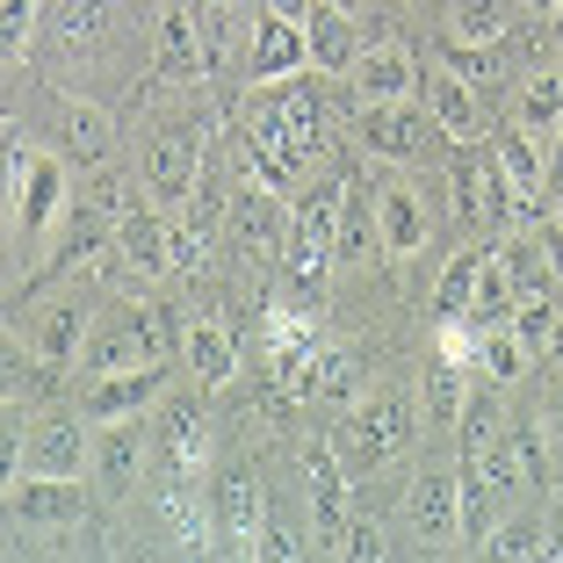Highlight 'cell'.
I'll use <instances>...</instances> for the list:
<instances>
[{"instance_id":"obj_9","label":"cell","mask_w":563,"mask_h":563,"mask_svg":"<svg viewBox=\"0 0 563 563\" xmlns=\"http://www.w3.org/2000/svg\"><path fill=\"white\" fill-rule=\"evenodd\" d=\"M405 514H412L419 549H448L463 534V470H419Z\"/></svg>"},{"instance_id":"obj_22","label":"cell","mask_w":563,"mask_h":563,"mask_svg":"<svg viewBox=\"0 0 563 563\" xmlns=\"http://www.w3.org/2000/svg\"><path fill=\"white\" fill-rule=\"evenodd\" d=\"M58 44L66 51H95V44H109L117 36V22H123V8L117 0H58Z\"/></svg>"},{"instance_id":"obj_13","label":"cell","mask_w":563,"mask_h":563,"mask_svg":"<svg viewBox=\"0 0 563 563\" xmlns=\"http://www.w3.org/2000/svg\"><path fill=\"white\" fill-rule=\"evenodd\" d=\"M303 492H311V542H318V549H340V534H347L354 506H347V470L332 463V448H325V441L303 455Z\"/></svg>"},{"instance_id":"obj_29","label":"cell","mask_w":563,"mask_h":563,"mask_svg":"<svg viewBox=\"0 0 563 563\" xmlns=\"http://www.w3.org/2000/svg\"><path fill=\"white\" fill-rule=\"evenodd\" d=\"M484 556H498V563H534V556H549V520H498L492 528V542H484Z\"/></svg>"},{"instance_id":"obj_34","label":"cell","mask_w":563,"mask_h":563,"mask_svg":"<svg viewBox=\"0 0 563 563\" xmlns=\"http://www.w3.org/2000/svg\"><path fill=\"white\" fill-rule=\"evenodd\" d=\"M340 556H368V563H376V556H383L376 520H347V534H340Z\"/></svg>"},{"instance_id":"obj_40","label":"cell","mask_w":563,"mask_h":563,"mask_svg":"<svg viewBox=\"0 0 563 563\" xmlns=\"http://www.w3.org/2000/svg\"><path fill=\"white\" fill-rule=\"evenodd\" d=\"M549 246H556V267H563V202H556V217H549Z\"/></svg>"},{"instance_id":"obj_4","label":"cell","mask_w":563,"mask_h":563,"mask_svg":"<svg viewBox=\"0 0 563 563\" xmlns=\"http://www.w3.org/2000/svg\"><path fill=\"white\" fill-rule=\"evenodd\" d=\"M152 463H159V455H152L145 412H137V419H101V433H95V463H87V484H95L101 498H131L137 477H145Z\"/></svg>"},{"instance_id":"obj_3","label":"cell","mask_w":563,"mask_h":563,"mask_svg":"<svg viewBox=\"0 0 563 563\" xmlns=\"http://www.w3.org/2000/svg\"><path fill=\"white\" fill-rule=\"evenodd\" d=\"M95 514V492L80 477H36V470H15L8 477V528H87Z\"/></svg>"},{"instance_id":"obj_2","label":"cell","mask_w":563,"mask_h":563,"mask_svg":"<svg viewBox=\"0 0 563 563\" xmlns=\"http://www.w3.org/2000/svg\"><path fill=\"white\" fill-rule=\"evenodd\" d=\"M210 520H217V549L261 556V528H267L261 470H253V463H224V470H217V477H210Z\"/></svg>"},{"instance_id":"obj_24","label":"cell","mask_w":563,"mask_h":563,"mask_svg":"<svg viewBox=\"0 0 563 563\" xmlns=\"http://www.w3.org/2000/svg\"><path fill=\"white\" fill-rule=\"evenodd\" d=\"M484 261H492V246H463L455 261L441 267V289H433V318H470V311H477Z\"/></svg>"},{"instance_id":"obj_30","label":"cell","mask_w":563,"mask_h":563,"mask_svg":"<svg viewBox=\"0 0 563 563\" xmlns=\"http://www.w3.org/2000/svg\"><path fill=\"white\" fill-rule=\"evenodd\" d=\"M549 419H534V412H520V419H506V441H514V455H520V470H528V484L542 492L549 484Z\"/></svg>"},{"instance_id":"obj_42","label":"cell","mask_w":563,"mask_h":563,"mask_svg":"<svg viewBox=\"0 0 563 563\" xmlns=\"http://www.w3.org/2000/svg\"><path fill=\"white\" fill-rule=\"evenodd\" d=\"M549 30H556V44H563V0H556V15H549Z\"/></svg>"},{"instance_id":"obj_33","label":"cell","mask_w":563,"mask_h":563,"mask_svg":"<svg viewBox=\"0 0 563 563\" xmlns=\"http://www.w3.org/2000/svg\"><path fill=\"white\" fill-rule=\"evenodd\" d=\"M354 390H362V362H354V354H318V398L347 405Z\"/></svg>"},{"instance_id":"obj_16","label":"cell","mask_w":563,"mask_h":563,"mask_svg":"<svg viewBox=\"0 0 563 563\" xmlns=\"http://www.w3.org/2000/svg\"><path fill=\"white\" fill-rule=\"evenodd\" d=\"M419 73H427V66H419L405 44H368L362 66H354L347 80H354V95H362V101H412L419 95Z\"/></svg>"},{"instance_id":"obj_31","label":"cell","mask_w":563,"mask_h":563,"mask_svg":"<svg viewBox=\"0 0 563 563\" xmlns=\"http://www.w3.org/2000/svg\"><path fill=\"white\" fill-rule=\"evenodd\" d=\"M340 210H347V188H340V181H311L297 196V224H303V232H318V239L340 232Z\"/></svg>"},{"instance_id":"obj_12","label":"cell","mask_w":563,"mask_h":563,"mask_svg":"<svg viewBox=\"0 0 563 563\" xmlns=\"http://www.w3.org/2000/svg\"><path fill=\"white\" fill-rule=\"evenodd\" d=\"M87 332H95V303L80 297V289H66V297H51L44 311H36V332H30V347L44 368H73L87 347Z\"/></svg>"},{"instance_id":"obj_11","label":"cell","mask_w":563,"mask_h":563,"mask_svg":"<svg viewBox=\"0 0 563 563\" xmlns=\"http://www.w3.org/2000/svg\"><path fill=\"white\" fill-rule=\"evenodd\" d=\"M152 455H159L166 477L196 484L202 455H210V419H202V405H196V398H174L159 419H152Z\"/></svg>"},{"instance_id":"obj_19","label":"cell","mask_w":563,"mask_h":563,"mask_svg":"<svg viewBox=\"0 0 563 563\" xmlns=\"http://www.w3.org/2000/svg\"><path fill=\"white\" fill-rule=\"evenodd\" d=\"M376 224H383V253H390V261L419 253L427 246V202H419V188L412 181L376 188Z\"/></svg>"},{"instance_id":"obj_20","label":"cell","mask_w":563,"mask_h":563,"mask_svg":"<svg viewBox=\"0 0 563 563\" xmlns=\"http://www.w3.org/2000/svg\"><path fill=\"white\" fill-rule=\"evenodd\" d=\"M137 362H152V354H145V340H137L131 311H117L109 325H95L87 347H80V376H117V368H137Z\"/></svg>"},{"instance_id":"obj_10","label":"cell","mask_w":563,"mask_h":563,"mask_svg":"<svg viewBox=\"0 0 563 563\" xmlns=\"http://www.w3.org/2000/svg\"><path fill=\"white\" fill-rule=\"evenodd\" d=\"M419 101L433 109V123L448 131V145H484V109H477V87L463 73L448 66V58H427L419 73Z\"/></svg>"},{"instance_id":"obj_41","label":"cell","mask_w":563,"mask_h":563,"mask_svg":"<svg viewBox=\"0 0 563 563\" xmlns=\"http://www.w3.org/2000/svg\"><path fill=\"white\" fill-rule=\"evenodd\" d=\"M520 8H528V15H556V0H520Z\"/></svg>"},{"instance_id":"obj_32","label":"cell","mask_w":563,"mask_h":563,"mask_svg":"<svg viewBox=\"0 0 563 563\" xmlns=\"http://www.w3.org/2000/svg\"><path fill=\"white\" fill-rule=\"evenodd\" d=\"M498 261H506V275H514V289H520V297H549V261H542V246L514 239V246L498 253Z\"/></svg>"},{"instance_id":"obj_35","label":"cell","mask_w":563,"mask_h":563,"mask_svg":"<svg viewBox=\"0 0 563 563\" xmlns=\"http://www.w3.org/2000/svg\"><path fill=\"white\" fill-rule=\"evenodd\" d=\"M303 549L311 542H303L297 528H261V556H303Z\"/></svg>"},{"instance_id":"obj_25","label":"cell","mask_w":563,"mask_h":563,"mask_svg":"<svg viewBox=\"0 0 563 563\" xmlns=\"http://www.w3.org/2000/svg\"><path fill=\"white\" fill-rule=\"evenodd\" d=\"M514 123H528L534 137L563 131V66H542V73H528V80H520V95H514Z\"/></svg>"},{"instance_id":"obj_28","label":"cell","mask_w":563,"mask_h":563,"mask_svg":"<svg viewBox=\"0 0 563 563\" xmlns=\"http://www.w3.org/2000/svg\"><path fill=\"white\" fill-rule=\"evenodd\" d=\"M368 239H383L376 224V202H368V188H347V210H340V232H332V261H368Z\"/></svg>"},{"instance_id":"obj_27","label":"cell","mask_w":563,"mask_h":563,"mask_svg":"<svg viewBox=\"0 0 563 563\" xmlns=\"http://www.w3.org/2000/svg\"><path fill=\"white\" fill-rule=\"evenodd\" d=\"M528 362H534V347L520 340L514 325H484V347H477V368H484V383H498V390H514V383L528 376Z\"/></svg>"},{"instance_id":"obj_7","label":"cell","mask_w":563,"mask_h":563,"mask_svg":"<svg viewBox=\"0 0 563 563\" xmlns=\"http://www.w3.org/2000/svg\"><path fill=\"white\" fill-rule=\"evenodd\" d=\"M166 368L174 362H137V368H117V376H87V390H80V412L95 419H137V412H152V405L166 398Z\"/></svg>"},{"instance_id":"obj_36","label":"cell","mask_w":563,"mask_h":563,"mask_svg":"<svg viewBox=\"0 0 563 563\" xmlns=\"http://www.w3.org/2000/svg\"><path fill=\"white\" fill-rule=\"evenodd\" d=\"M549 433H556V441H563V368H556V383H549Z\"/></svg>"},{"instance_id":"obj_38","label":"cell","mask_w":563,"mask_h":563,"mask_svg":"<svg viewBox=\"0 0 563 563\" xmlns=\"http://www.w3.org/2000/svg\"><path fill=\"white\" fill-rule=\"evenodd\" d=\"M261 8H275V15H289V22H303V15H311V0H261Z\"/></svg>"},{"instance_id":"obj_37","label":"cell","mask_w":563,"mask_h":563,"mask_svg":"<svg viewBox=\"0 0 563 563\" xmlns=\"http://www.w3.org/2000/svg\"><path fill=\"white\" fill-rule=\"evenodd\" d=\"M549 556H563V498L549 506Z\"/></svg>"},{"instance_id":"obj_15","label":"cell","mask_w":563,"mask_h":563,"mask_svg":"<svg viewBox=\"0 0 563 563\" xmlns=\"http://www.w3.org/2000/svg\"><path fill=\"white\" fill-rule=\"evenodd\" d=\"M51 137H58V159H73V166H101L117 152V123H109L101 101H58L51 109Z\"/></svg>"},{"instance_id":"obj_21","label":"cell","mask_w":563,"mask_h":563,"mask_svg":"<svg viewBox=\"0 0 563 563\" xmlns=\"http://www.w3.org/2000/svg\"><path fill=\"white\" fill-rule=\"evenodd\" d=\"M463 368H470L463 354L433 340V354H427V427H433V433L463 427V405H470V390H463Z\"/></svg>"},{"instance_id":"obj_39","label":"cell","mask_w":563,"mask_h":563,"mask_svg":"<svg viewBox=\"0 0 563 563\" xmlns=\"http://www.w3.org/2000/svg\"><path fill=\"white\" fill-rule=\"evenodd\" d=\"M542 362H549V368H563V318H556V332H549V347H542Z\"/></svg>"},{"instance_id":"obj_23","label":"cell","mask_w":563,"mask_h":563,"mask_svg":"<svg viewBox=\"0 0 563 563\" xmlns=\"http://www.w3.org/2000/svg\"><path fill=\"white\" fill-rule=\"evenodd\" d=\"M181 362L196 368L202 390H217V383H232V376H239L232 340H224V325H210V318H188V347H181Z\"/></svg>"},{"instance_id":"obj_5","label":"cell","mask_w":563,"mask_h":563,"mask_svg":"<svg viewBox=\"0 0 563 563\" xmlns=\"http://www.w3.org/2000/svg\"><path fill=\"white\" fill-rule=\"evenodd\" d=\"M433 137H448L441 123H433V109L427 101H368L362 109V145L376 152V159H398V166H412V159H427L433 152Z\"/></svg>"},{"instance_id":"obj_26","label":"cell","mask_w":563,"mask_h":563,"mask_svg":"<svg viewBox=\"0 0 563 563\" xmlns=\"http://www.w3.org/2000/svg\"><path fill=\"white\" fill-rule=\"evenodd\" d=\"M514 0H448V36L455 44H506Z\"/></svg>"},{"instance_id":"obj_1","label":"cell","mask_w":563,"mask_h":563,"mask_svg":"<svg viewBox=\"0 0 563 563\" xmlns=\"http://www.w3.org/2000/svg\"><path fill=\"white\" fill-rule=\"evenodd\" d=\"M202 137H210V123L202 117H166L159 131H152L145 159H137V181H145V196L159 202V210H174V202L196 196V174H202Z\"/></svg>"},{"instance_id":"obj_8","label":"cell","mask_w":563,"mask_h":563,"mask_svg":"<svg viewBox=\"0 0 563 563\" xmlns=\"http://www.w3.org/2000/svg\"><path fill=\"white\" fill-rule=\"evenodd\" d=\"M303 36H311V73H325V80H347V73L362 66V51H368V36H362L347 0H311Z\"/></svg>"},{"instance_id":"obj_17","label":"cell","mask_w":563,"mask_h":563,"mask_svg":"<svg viewBox=\"0 0 563 563\" xmlns=\"http://www.w3.org/2000/svg\"><path fill=\"white\" fill-rule=\"evenodd\" d=\"M109 246H117V261H123V267H137V282H159L166 267H174V232H166V224L145 210V202H137L131 217H117Z\"/></svg>"},{"instance_id":"obj_18","label":"cell","mask_w":563,"mask_h":563,"mask_svg":"<svg viewBox=\"0 0 563 563\" xmlns=\"http://www.w3.org/2000/svg\"><path fill=\"white\" fill-rule=\"evenodd\" d=\"M354 441H362L368 463L398 455V448L412 441V398H405V390H376V398L354 412Z\"/></svg>"},{"instance_id":"obj_14","label":"cell","mask_w":563,"mask_h":563,"mask_svg":"<svg viewBox=\"0 0 563 563\" xmlns=\"http://www.w3.org/2000/svg\"><path fill=\"white\" fill-rule=\"evenodd\" d=\"M289 73H311V36H303V22H289V15L267 8L261 30H253V44H246V80L267 87V80H289Z\"/></svg>"},{"instance_id":"obj_6","label":"cell","mask_w":563,"mask_h":563,"mask_svg":"<svg viewBox=\"0 0 563 563\" xmlns=\"http://www.w3.org/2000/svg\"><path fill=\"white\" fill-rule=\"evenodd\" d=\"M95 419L87 412H58V419H36L30 441H22V463L15 470H36V477H80L87 463H95ZM8 470V477H15Z\"/></svg>"}]
</instances>
